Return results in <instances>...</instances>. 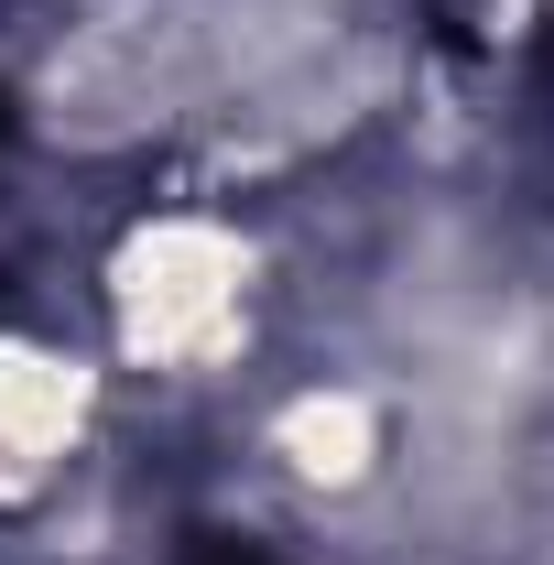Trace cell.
Returning a JSON list of instances; mask_svg holds the SVG:
<instances>
[{
  "label": "cell",
  "mask_w": 554,
  "mask_h": 565,
  "mask_svg": "<svg viewBox=\"0 0 554 565\" xmlns=\"http://www.w3.org/2000/svg\"><path fill=\"white\" fill-rule=\"evenodd\" d=\"M98 370L55 338H0V500H55L87 457Z\"/></svg>",
  "instance_id": "obj_1"
}]
</instances>
